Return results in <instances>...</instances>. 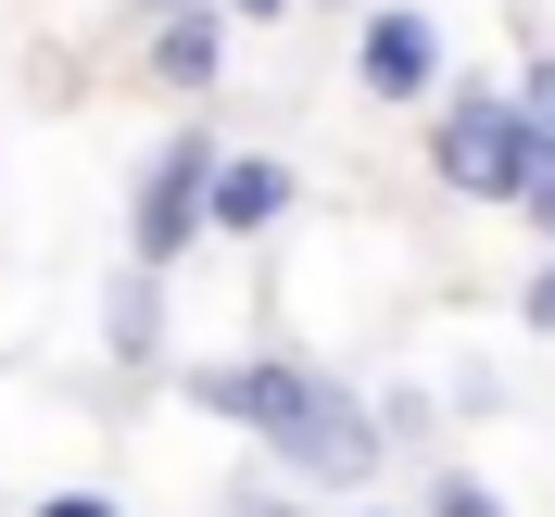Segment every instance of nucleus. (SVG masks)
Returning <instances> with one entry per match:
<instances>
[{"label":"nucleus","instance_id":"obj_1","mask_svg":"<svg viewBox=\"0 0 555 517\" xmlns=\"http://www.w3.org/2000/svg\"><path fill=\"white\" fill-rule=\"evenodd\" d=\"M190 404L228 416V429H253V442H266L291 480H315V492H366L379 454H391V429L353 404L328 366H304V353H228V366H190Z\"/></svg>","mask_w":555,"mask_h":517},{"label":"nucleus","instance_id":"obj_2","mask_svg":"<svg viewBox=\"0 0 555 517\" xmlns=\"http://www.w3.org/2000/svg\"><path fill=\"white\" fill-rule=\"evenodd\" d=\"M429 177L467 190V203H530V177H543V127H530V102L492 89V76L442 89V114H429Z\"/></svg>","mask_w":555,"mask_h":517},{"label":"nucleus","instance_id":"obj_3","mask_svg":"<svg viewBox=\"0 0 555 517\" xmlns=\"http://www.w3.org/2000/svg\"><path fill=\"white\" fill-rule=\"evenodd\" d=\"M203 228H215V139H203V127H177L165 152L139 165V203H127V253L177 277V253L203 241Z\"/></svg>","mask_w":555,"mask_h":517},{"label":"nucleus","instance_id":"obj_4","mask_svg":"<svg viewBox=\"0 0 555 517\" xmlns=\"http://www.w3.org/2000/svg\"><path fill=\"white\" fill-rule=\"evenodd\" d=\"M442 76H454V51H442L429 13L379 0V13L353 26V89H366V102H442Z\"/></svg>","mask_w":555,"mask_h":517},{"label":"nucleus","instance_id":"obj_5","mask_svg":"<svg viewBox=\"0 0 555 517\" xmlns=\"http://www.w3.org/2000/svg\"><path fill=\"white\" fill-rule=\"evenodd\" d=\"M291 203H304V177L278 165V152H215V228L228 241H266Z\"/></svg>","mask_w":555,"mask_h":517},{"label":"nucleus","instance_id":"obj_6","mask_svg":"<svg viewBox=\"0 0 555 517\" xmlns=\"http://www.w3.org/2000/svg\"><path fill=\"white\" fill-rule=\"evenodd\" d=\"M152 76H165V89H215V76H228V13H215V0L152 13Z\"/></svg>","mask_w":555,"mask_h":517},{"label":"nucleus","instance_id":"obj_7","mask_svg":"<svg viewBox=\"0 0 555 517\" xmlns=\"http://www.w3.org/2000/svg\"><path fill=\"white\" fill-rule=\"evenodd\" d=\"M152 353H165V266L127 253V277H114V366H152Z\"/></svg>","mask_w":555,"mask_h":517},{"label":"nucleus","instance_id":"obj_8","mask_svg":"<svg viewBox=\"0 0 555 517\" xmlns=\"http://www.w3.org/2000/svg\"><path fill=\"white\" fill-rule=\"evenodd\" d=\"M429 517H505V492H480L467 467H442V480H429Z\"/></svg>","mask_w":555,"mask_h":517},{"label":"nucleus","instance_id":"obj_9","mask_svg":"<svg viewBox=\"0 0 555 517\" xmlns=\"http://www.w3.org/2000/svg\"><path fill=\"white\" fill-rule=\"evenodd\" d=\"M518 102H530V127H543V152H555V51H530V64H518Z\"/></svg>","mask_w":555,"mask_h":517},{"label":"nucleus","instance_id":"obj_10","mask_svg":"<svg viewBox=\"0 0 555 517\" xmlns=\"http://www.w3.org/2000/svg\"><path fill=\"white\" fill-rule=\"evenodd\" d=\"M518 315H530V328H543V341H555V253H543V266H530V290H518Z\"/></svg>","mask_w":555,"mask_h":517},{"label":"nucleus","instance_id":"obj_11","mask_svg":"<svg viewBox=\"0 0 555 517\" xmlns=\"http://www.w3.org/2000/svg\"><path fill=\"white\" fill-rule=\"evenodd\" d=\"M518 215H530V228L555 241V152H543V177H530V203H518Z\"/></svg>","mask_w":555,"mask_h":517},{"label":"nucleus","instance_id":"obj_12","mask_svg":"<svg viewBox=\"0 0 555 517\" xmlns=\"http://www.w3.org/2000/svg\"><path fill=\"white\" fill-rule=\"evenodd\" d=\"M38 517H127V505H102V492H51Z\"/></svg>","mask_w":555,"mask_h":517},{"label":"nucleus","instance_id":"obj_13","mask_svg":"<svg viewBox=\"0 0 555 517\" xmlns=\"http://www.w3.org/2000/svg\"><path fill=\"white\" fill-rule=\"evenodd\" d=\"M215 13H228V26H278V13H291V0H215Z\"/></svg>","mask_w":555,"mask_h":517},{"label":"nucleus","instance_id":"obj_14","mask_svg":"<svg viewBox=\"0 0 555 517\" xmlns=\"http://www.w3.org/2000/svg\"><path fill=\"white\" fill-rule=\"evenodd\" d=\"M228 505H241V517H304V505H278V492H228Z\"/></svg>","mask_w":555,"mask_h":517},{"label":"nucleus","instance_id":"obj_15","mask_svg":"<svg viewBox=\"0 0 555 517\" xmlns=\"http://www.w3.org/2000/svg\"><path fill=\"white\" fill-rule=\"evenodd\" d=\"M139 13H190V0H139Z\"/></svg>","mask_w":555,"mask_h":517},{"label":"nucleus","instance_id":"obj_16","mask_svg":"<svg viewBox=\"0 0 555 517\" xmlns=\"http://www.w3.org/2000/svg\"><path fill=\"white\" fill-rule=\"evenodd\" d=\"M341 517H391V505H341Z\"/></svg>","mask_w":555,"mask_h":517}]
</instances>
